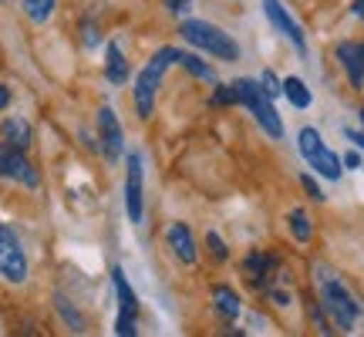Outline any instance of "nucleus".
<instances>
[{
  "instance_id": "nucleus-1",
  "label": "nucleus",
  "mask_w": 364,
  "mask_h": 337,
  "mask_svg": "<svg viewBox=\"0 0 364 337\" xmlns=\"http://www.w3.org/2000/svg\"><path fill=\"white\" fill-rule=\"evenodd\" d=\"M317 294H321V307L334 321L338 331H354V321L361 314V304L351 297V290L341 284L327 267H317Z\"/></svg>"
},
{
  "instance_id": "nucleus-2",
  "label": "nucleus",
  "mask_w": 364,
  "mask_h": 337,
  "mask_svg": "<svg viewBox=\"0 0 364 337\" xmlns=\"http://www.w3.org/2000/svg\"><path fill=\"white\" fill-rule=\"evenodd\" d=\"M179 58H182V51H176V48H162V51L152 54V61L139 71V78H135V108H139V115L142 118L152 115L159 81H162V75H166V68L169 65H179Z\"/></svg>"
},
{
  "instance_id": "nucleus-3",
  "label": "nucleus",
  "mask_w": 364,
  "mask_h": 337,
  "mask_svg": "<svg viewBox=\"0 0 364 337\" xmlns=\"http://www.w3.org/2000/svg\"><path fill=\"white\" fill-rule=\"evenodd\" d=\"M182 38L189 41L193 48L206 51L209 58H223V61H236L240 58V44L226 31H220L216 24H206V21H182Z\"/></svg>"
},
{
  "instance_id": "nucleus-4",
  "label": "nucleus",
  "mask_w": 364,
  "mask_h": 337,
  "mask_svg": "<svg viewBox=\"0 0 364 337\" xmlns=\"http://www.w3.org/2000/svg\"><path fill=\"white\" fill-rule=\"evenodd\" d=\"M233 88L240 95V105H247L250 112H253L257 125L270 139H284V122H280L277 108H273V98L263 91V85H257V81H250V78H240V81H233Z\"/></svg>"
},
{
  "instance_id": "nucleus-5",
  "label": "nucleus",
  "mask_w": 364,
  "mask_h": 337,
  "mask_svg": "<svg viewBox=\"0 0 364 337\" xmlns=\"http://www.w3.org/2000/svg\"><path fill=\"white\" fill-rule=\"evenodd\" d=\"M297 145H300V156L307 159V162H311V166L317 168L324 179H331V182L341 179V166H344V162H341V159L327 149L317 129H311V125H307V129H300Z\"/></svg>"
},
{
  "instance_id": "nucleus-6",
  "label": "nucleus",
  "mask_w": 364,
  "mask_h": 337,
  "mask_svg": "<svg viewBox=\"0 0 364 337\" xmlns=\"http://www.w3.org/2000/svg\"><path fill=\"white\" fill-rule=\"evenodd\" d=\"M0 277L7 280V284H24L27 280V257L21 243H17V236L0 223Z\"/></svg>"
},
{
  "instance_id": "nucleus-7",
  "label": "nucleus",
  "mask_w": 364,
  "mask_h": 337,
  "mask_svg": "<svg viewBox=\"0 0 364 337\" xmlns=\"http://www.w3.org/2000/svg\"><path fill=\"white\" fill-rule=\"evenodd\" d=\"M0 176L4 179H14V182H24L27 189H38V168L27 162L24 149H17L11 142H0Z\"/></svg>"
},
{
  "instance_id": "nucleus-8",
  "label": "nucleus",
  "mask_w": 364,
  "mask_h": 337,
  "mask_svg": "<svg viewBox=\"0 0 364 337\" xmlns=\"http://www.w3.org/2000/svg\"><path fill=\"white\" fill-rule=\"evenodd\" d=\"M145 193H142V156L129 152V166H125V213L132 223H142Z\"/></svg>"
},
{
  "instance_id": "nucleus-9",
  "label": "nucleus",
  "mask_w": 364,
  "mask_h": 337,
  "mask_svg": "<svg viewBox=\"0 0 364 337\" xmlns=\"http://www.w3.org/2000/svg\"><path fill=\"white\" fill-rule=\"evenodd\" d=\"M263 11H267V17H270V24L284 34L294 48H297L300 54H307V41H304V31H300V24L290 17V14L284 11V4L280 0H263Z\"/></svg>"
},
{
  "instance_id": "nucleus-10",
  "label": "nucleus",
  "mask_w": 364,
  "mask_h": 337,
  "mask_svg": "<svg viewBox=\"0 0 364 337\" xmlns=\"http://www.w3.org/2000/svg\"><path fill=\"white\" fill-rule=\"evenodd\" d=\"M98 139H102V149H105V159L108 162H115L118 156H122V125H118L115 112L105 105L102 112H98Z\"/></svg>"
},
{
  "instance_id": "nucleus-11",
  "label": "nucleus",
  "mask_w": 364,
  "mask_h": 337,
  "mask_svg": "<svg viewBox=\"0 0 364 337\" xmlns=\"http://www.w3.org/2000/svg\"><path fill=\"white\" fill-rule=\"evenodd\" d=\"M338 61H341V68L348 71V78H351L354 88H364V44H358V41L338 44Z\"/></svg>"
},
{
  "instance_id": "nucleus-12",
  "label": "nucleus",
  "mask_w": 364,
  "mask_h": 337,
  "mask_svg": "<svg viewBox=\"0 0 364 337\" xmlns=\"http://www.w3.org/2000/svg\"><path fill=\"white\" fill-rule=\"evenodd\" d=\"M169 247L176 253V260H182L186 267L196 263V243H193V230L186 223H172L169 226Z\"/></svg>"
},
{
  "instance_id": "nucleus-13",
  "label": "nucleus",
  "mask_w": 364,
  "mask_h": 337,
  "mask_svg": "<svg viewBox=\"0 0 364 337\" xmlns=\"http://www.w3.org/2000/svg\"><path fill=\"white\" fill-rule=\"evenodd\" d=\"M105 54H108V58H105V75H108V81H112V85H125V81H129V61H125V54L118 48V41H112Z\"/></svg>"
},
{
  "instance_id": "nucleus-14",
  "label": "nucleus",
  "mask_w": 364,
  "mask_h": 337,
  "mask_svg": "<svg viewBox=\"0 0 364 337\" xmlns=\"http://www.w3.org/2000/svg\"><path fill=\"white\" fill-rule=\"evenodd\" d=\"M112 280H115V290H118V304H122V317H135L139 314V297H135V290L129 287V280H125V273L112 270Z\"/></svg>"
},
{
  "instance_id": "nucleus-15",
  "label": "nucleus",
  "mask_w": 364,
  "mask_h": 337,
  "mask_svg": "<svg viewBox=\"0 0 364 337\" xmlns=\"http://www.w3.org/2000/svg\"><path fill=\"white\" fill-rule=\"evenodd\" d=\"M243 270L250 273V280L260 287L263 280H267V273L277 270V257H270V253H250L247 263H243Z\"/></svg>"
},
{
  "instance_id": "nucleus-16",
  "label": "nucleus",
  "mask_w": 364,
  "mask_h": 337,
  "mask_svg": "<svg viewBox=\"0 0 364 337\" xmlns=\"http://www.w3.org/2000/svg\"><path fill=\"white\" fill-rule=\"evenodd\" d=\"M0 135H4V142L17 145V149H27V145H31V125H27L24 118H7V122L0 125Z\"/></svg>"
},
{
  "instance_id": "nucleus-17",
  "label": "nucleus",
  "mask_w": 364,
  "mask_h": 337,
  "mask_svg": "<svg viewBox=\"0 0 364 337\" xmlns=\"http://www.w3.org/2000/svg\"><path fill=\"white\" fill-rule=\"evenodd\" d=\"M213 304H216V311H220L226 321H236V317H240V297H236V290H230V287H216V290H213Z\"/></svg>"
},
{
  "instance_id": "nucleus-18",
  "label": "nucleus",
  "mask_w": 364,
  "mask_h": 337,
  "mask_svg": "<svg viewBox=\"0 0 364 337\" xmlns=\"http://www.w3.org/2000/svg\"><path fill=\"white\" fill-rule=\"evenodd\" d=\"M284 95H287V102L294 105V108H300V112H304V108H311V102H314L311 88H307L300 78H287L284 81Z\"/></svg>"
},
{
  "instance_id": "nucleus-19",
  "label": "nucleus",
  "mask_w": 364,
  "mask_h": 337,
  "mask_svg": "<svg viewBox=\"0 0 364 337\" xmlns=\"http://www.w3.org/2000/svg\"><path fill=\"white\" fill-rule=\"evenodd\" d=\"M287 220H290V233H294V240H297V243H311L314 230H311V216H307L304 209H294Z\"/></svg>"
},
{
  "instance_id": "nucleus-20",
  "label": "nucleus",
  "mask_w": 364,
  "mask_h": 337,
  "mask_svg": "<svg viewBox=\"0 0 364 337\" xmlns=\"http://www.w3.org/2000/svg\"><path fill=\"white\" fill-rule=\"evenodd\" d=\"M54 4L58 0H21V7H24V14L34 21V24H44L48 17L54 14Z\"/></svg>"
},
{
  "instance_id": "nucleus-21",
  "label": "nucleus",
  "mask_w": 364,
  "mask_h": 337,
  "mask_svg": "<svg viewBox=\"0 0 364 337\" xmlns=\"http://www.w3.org/2000/svg\"><path fill=\"white\" fill-rule=\"evenodd\" d=\"M179 65L193 75V78H203V81H216V75H213V68L206 65V61H199L196 54H182L179 58Z\"/></svg>"
},
{
  "instance_id": "nucleus-22",
  "label": "nucleus",
  "mask_w": 364,
  "mask_h": 337,
  "mask_svg": "<svg viewBox=\"0 0 364 337\" xmlns=\"http://www.w3.org/2000/svg\"><path fill=\"white\" fill-rule=\"evenodd\" d=\"M206 247H209V253H213V260H220V263H223L226 257H230L226 243H223V240H220L216 233H206Z\"/></svg>"
},
{
  "instance_id": "nucleus-23",
  "label": "nucleus",
  "mask_w": 364,
  "mask_h": 337,
  "mask_svg": "<svg viewBox=\"0 0 364 337\" xmlns=\"http://www.w3.org/2000/svg\"><path fill=\"white\" fill-rule=\"evenodd\" d=\"M213 102H216V105H236V102H240V95H236L233 85H220V88H216V95H213Z\"/></svg>"
},
{
  "instance_id": "nucleus-24",
  "label": "nucleus",
  "mask_w": 364,
  "mask_h": 337,
  "mask_svg": "<svg viewBox=\"0 0 364 337\" xmlns=\"http://www.w3.org/2000/svg\"><path fill=\"white\" fill-rule=\"evenodd\" d=\"M58 311L65 314V321H68L71 327H75V331H81V314H78V311H71L65 297H58Z\"/></svg>"
},
{
  "instance_id": "nucleus-25",
  "label": "nucleus",
  "mask_w": 364,
  "mask_h": 337,
  "mask_svg": "<svg viewBox=\"0 0 364 337\" xmlns=\"http://www.w3.org/2000/svg\"><path fill=\"white\" fill-rule=\"evenodd\" d=\"M263 91H267L270 98H277V95L284 91V81H277V75H273V71H263Z\"/></svg>"
},
{
  "instance_id": "nucleus-26",
  "label": "nucleus",
  "mask_w": 364,
  "mask_h": 337,
  "mask_svg": "<svg viewBox=\"0 0 364 337\" xmlns=\"http://www.w3.org/2000/svg\"><path fill=\"white\" fill-rule=\"evenodd\" d=\"M115 334H118V337H132V334H135V317H122V314H118Z\"/></svg>"
},
{
  "instance_id": "nucleus-27",
  "label": "nucleus",
  "mask_w": 364,
  "mask_h": 337,
  "mask_svg": "<svg viewBox=\"0 0 364 337\" xmlns=\"http://www.w3.org/2000/svg\"><path fill=\"white\" fill-rule=\"evenodd\" d=\"M304 189H307V196H311V199H317V203H321V199H324V193H321V186H317V182L311 179V176H304Z\"/></svg>"
},
{
  "instance_id": "nucleus-28",
  "label": "nucleus",
  "mask_w": 364,
  "mask_h": 337,
  "mask_svg": "<svg viewBox=\"0 0 364 337\" xmlns=\"http://www.w3.org/2000/svg\"><path fill=\"white\" fill-rule=\"evenodd\" d=\"M166 7H169L172 14H186L189 11V0H166Z\"/></svg>"
},
{
  "instance_id": "nucleus-29",
  "label": "nucleus",
  "mask_w": 364,
  "mask_h": 337,
  "mask_svg": "<svg viewBox=\"0 0 364 337\" xmlns=\"http://www.w3.org/2000/svg\"><path fill=\"white\" fill-rule=\"evenodd\" d=\"M270 297H273V304H277V307H287V304H290V294H287V290H273Z\"/></svg>"
},
{
  "instance_id": "nucleus-30",
  "label": "nucleus",
  "mask_w": 364,
  "mask_h": 337,
  "mask_svg": "<svg viewBox=\"0 0 364 337\" xmlns=\"http://www.w3.org/2000/svg\"><path fill=\"white\" fill-rule=\"evenodd\" d=\"M344 168H361V156H358V152H348V156H344Z\"/></svg>"
},
{
  "instance_id": "nucleus-31",
  "label": "nucleus",
  "mask_w": 364,
  "mask_h": 337,
  "mask_svg": "<svg viewBox=\"0 0 364 337\" xmlns=\"http://www.w3.org/2000/svg\"><path fill=\"white\" fill-rule=\"evenodd\" d=\"M344 135H348V139H351L354 145H358V149H364V132H354V129H344Z\"/></svg>"
},
{
  "instance_id": "nucleus-32",
  "label": "nucleus",
  "mask_w": 364,
  "mask_h": 337,
  "mask_svg": "<svg viewBox=\"0 0 364 337\" xmlns=\"http://www.w3.org/2000/svg\"><path fill=\"white\" fill-rule=\"evenodd\" d=\"M7 105H11V91H7V88H4V85H0V112H4Z\"/></svg>"
},
{
  "instance_id": "nucleus-33",
  "label": "nucleus",
  "mask_w": 364,
  "mask_h": 337,
  "mask_svg": "<svg viewBox=\"0 0 364 337\" xmlns=\"http://www.w3.org/2000/svg\"><path fill=\"white\" fill-rule=\"evenodd\" d=\"M85 41H88V44H95V27H91V21L85 24Z\"/></svg>"
},
{
  "instance_id": "nucleus-34",
  "label": "nucleus",
  "mask_w": 364,
  "mask_h": 337,
  "mask_svg": "<svg viewBox=\"0 0 364 337\" xmlns=\"http://www.w3.org/2000/svg\"><path fill=\"white\" fill-rule=\"evenodd\" d=\"M354 14H358V17H364V0H354Z\"/></svg>"
},
{
  "instance_id": "nucleus-35",
  "label": "nucleus",
  "mask_w": 364,
  "mask_h": 337,
  "mask_svg": "<svg viewBox=\"0 0 364 337\" xmlns=\"http://www.w3.org/2000/svg\"><path fill=\"white\" fill-rule=\"evenodd\" d=\"M361 122H364V108H361Z\"/></svg>"
}]
</instances>
